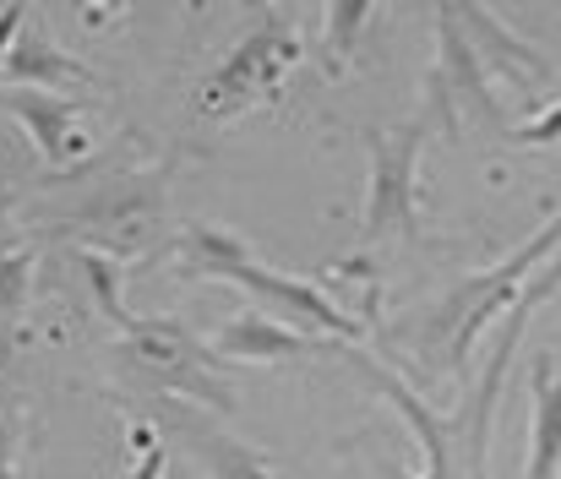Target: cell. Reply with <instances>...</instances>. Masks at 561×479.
I'll list each match as a JSON object with an SVG mask.
<instances>
[{
    "label": "cell",
    "instance_id": "cell-5",
    "mask_svg": "<svg viewBox=\"0 0 561 479\" xmlns=\"http://www.w3.org/2000/svg\"><path fill=\"white\" fill-rule=\"evenodd\" d=\"M431 121H409L371 137V180H366V240L414 235V163Z\"/></svg>",
    "mask_w": 561,
    "mask_h": 479
},
{
    "label": "cell",
    "instance_id": "cell-19",
    "mask_svg": "<svg viewBox=\"0 0 561 479\" xmlns=\"http://www.w3.org/2000/svg\"><path fill=\"white\" fill-rule=\"evenodd\" d=\"M5 213H11V185H0V224H5Z\"/></svg>",
    "mask_w": 561,
    "mask_h": 479
},
{
    "label": "cell",
    "instance_id": "cell-7",
    "mask_svg": "<svg viewBox=\"0 0 561 479\" xmlns=\"http://www.w3.org/2000/svg\"><path fill=\"white\" fill-rule=\"evenodd\" d=\"M164 425H170V436H175L213 479H273L267 464H262L251 447H240V442L224 431V414H207V409H196V403H191V409L186 403H164Z\"/></svg>",
    "mask_w": 561,
    "mask_h": 479
},
{
    "label": "cell",
    "instance_id": "cell-6",
    "mask_svg": "<svg viewBox=\"0 0 561 479\" xmlns=\"http://www.w3.org/2000/svg\"><path fill=\"white\" fill-rule=\"evenodd\" d=\"M126 332H131V360H137V370L159 387V392H181L191 398L196 409H207V414H229V392H224V381L207 370V354H202V343H191L181 327H164V321H126Z\"/></svg>",
    "mask_w": 561,
    "mask_h": 479
},
{
    "label": "cell",
    "instance_id": "cell-8",
    "mask_svg": "<svg viewBox=\"0 0 561 479\" xmlns=\"http://www.w3.org/2000/svg\"><path fill=\"white\" fill-rule=\"evenodd\" d=\"M0 110H11L27 126V137L38 142V153H44L49 169H60V163L71 159V148H77V115H82L77 99L49 93V88H0Z\"/></svg>",
    "mask_w": 561,
    "mask_h": 479
},
{
    "label": "cell",
    "instance_id": "cell-18",
    "mask_svg": "<svg viewBox=\"0 0 561 479\" xmlns=\"http://www.w3.org/2000/svg\"><path fill=\"white\" fill-rule=\"evenodd\" d=\"M126 479H164V447H148V453H142V464H137Z\"/></svg>",
    "mask_w": 561,
    "mask_h": 479
},
{
    "label": "cell",
    "instance_id": "cell-2",
    "mask_svg": "<svg viewBox=\"0 0 561 479\" xmlns=\"http://www.w3.org/2000/svg\"><path fill=\"white\" fill-rule=\"evenodd\" d=\"M181 267L196 278H218V284H234L245 295H256V306L267 317L289 321L311 338H360V321L350 317L344 306H333L322 289L267 267L240 235L229 229H213V224H186L181 229Z\"/></svg>",
    "mask_w": 561,
    "mask_h": 479
},
{
    "label": "cell",
    "instance_id": "cell-3",
    "mask_svg": "<svg viewBox=\"0 0 561 479\" xmlns=\"http://www.w3.org/2000/svg\"><path fill=\"white\" fill-rule=\"evenodd\" d=\"M300 55H306L300 22H295L289 11L267 5V11L256 16V27H251V33L218 60V71L207 77L202 104H196L202 121L224 126V121H240L245 110L267 104V99L289 82V71L300 66Z\"/></svg>",
    "mask_w": 561,
    "mask_h": 479
},
{
    "label": "cell",
    "instance_id": "cell-1",
    "mask_svg": "<svg viewBox=\"0 0 561 479\" xmlns=\"http://www.w3.org/2000/svg\"><path fill=\"white\" fill-rule=\"evenodd\" d=\"M557 251H561V213L546 224V229H535L507 262H496V267H485V273L453 284L431 311L398 321L392 338H398L425 370H447L453 381H463V376H469L474 338H480L496 317L513 311V300L524 295V284H529Z\"/></svg>",
    "mask_w": 561,
    "mask_h": 479
},
{
    "label": "cell",
    "instance_id": "cell-13",
    "mask_svg": "<svg viewBox=\"0 0 561 479\" xmlns=\"http://www.w3.org/2000/svg\"><path fill=\"white\" fill-rule=\"evenodd\" d=\"M322 16H328V71H339L355 55V27L371 22L376 5H328Z\"/></svg>",
    "mask_w": 561,
    "mask_h": 479
},
{
    "label": "cell",
    "instance_id": "cell-9",
    "mask_svg": "<svg viewBox=\"0 0 561 479\" xmlns=\"http://www.w3.org/2000/svg\"><path fill=\"white\" fill-rule=\"evenodd\" d=\"M328 338H311L289 321L267 317V311H245V317L224 321L218 338H213V354H229V360H256V365H273V360H295V354H311L322 349Z\"/></svg>",
    "mask_w": 561,
    "mask_h": 479
},
{
    "label": "cell",
    "instance_id": "cell-11",
    "mask_svg": "<svg viewBox=\"0 0 561 479\" xmlns=\"http://www.w3.org/2000/svg\"><path fill=\"white\" fill-rule=\"evenodd\" d=\"M529 398H535V431H529V469L524 479H557L561 469V381L557 365L535 354L529 365Z\"/></svg>",
    "mask_w": 561,
    "mask_h": 479
},
{
    "label": "cell",
    "instance_id": "cell-10",
    "mask_svg": "<svg viewBox=\"0 0 561 479\" xmlns=\"http://www.w3.org/2000/svg\"><path fill=\"white\" fill-rule=\"evenodd\" d=\"M458 22H463L474 55L485 60V71L518 77V82H546V77H551V60H546L540 49H529L524 38H513V33L496 22L491 5H458Z\"/></svg>",
    "mask_w": 561,
    "mask_h": 479
},
{
    "label": "cell",
    "instance_id": "cell-4",
    "mask_svg": "<svg viewBox=\"0 0 561 479\" xmlns=\"http://www.w3.org/2000/svg\"><path fill=\"white\" fill-rule=\"evenodd\" d=\"M425 104H431V121L442 132H458V126L496 132L502 126V104L491 93V71L474 55V44H469L453 0L436 5V66L425 77Z\"/></svg>",
    "mask_w": 561,
    "mask_h": 479
},
{
    "label": "cell",
    "instance_id": "cell-17",
    "mask_svg": "<svg viewBox=\"0 0 561 479\" xmlns=\"http://www.w3.org/2000/svg\"><path fill=\"white\" fill-rule=\"evenodd\" d=\"M0 479H16V431L5 414H0Z\"/></svg>",
    "mask_w": 561,
    "mask_h": 479
},
{
    "label": "cell",
    "instance_id": "cell-14",
    "mask_svg": "<svg viewBox=\"0 0 561 479\" xmlns=\"http://www.w3.org/2000/svg\"><path fill=\"white\" fill-rule=\"evenodd\" d=\"M27 278H33V256L27 251H5L0 256V311H16L27 300Z\"/></svg>",
    "mask_w": 561,
    "mask_h": 479
},
{
    "label": "cell",
    "instance_id": "cell-15",
    "mask_svg": "<svg viewBox=\"0 0 561 479\" xmlns=\"http://www.w3.org/2000/svg\"><path fill=\"white\" fill-rule=\"evenodd\" d=\"M513 142H524V148H551V142H561V104L546 110V115H535L529 126H518Z\"/></svg>",
    "mask_w": 561,
    "mask_h": 479
},
{
    "label": "cell",
    "instance_id": "cell-12",
    "mask_svg": "<svg viewBox=\"0 0 561 479\" xmlns=\"http://www.w3.org/2000/svg\"><path fill=\"white\" fill-rule=\"evenodd\" d=\"M27 22H33V16H27ZM5 77L22 82V88H49V93H55V82H88L82 60L60 55L55 38L44 33V22L16 33V44H11V55H5Z\"/></svg>",
    "mask_w": 561,
    "mask_h": 479
},
{
    "label": "cell",
    "instance_id": "cell-20",
    "mask_svg": "<svg viewBox=\"0 0 561 479\" xmlns=\"http://www.w3.org/2000/svg\"><path fill=\"white\" fill-rule=\"evenodd\" d=\"M376 479H414V475H403V469H392V464H387V469H376Z\"/></svg>",
    "mask_w": 561,
    "mask_h": 479
},
{
    "label": "cell",
    "instance_id": "cell-16",
    "mask_svg": "<svg viewBox=\"0 0 561 479\" xmlns=\"http://www.w3.org/2000/svg\"><path fill=\"white\" fill-rule=\"evenodd\" d=\"M27 16H33V5H5V11H0V60L11 55V44H16V33L27 27Z\"/></svg>",
    "mask_w": 561,
    "mask_h": 479
}]
</instances>
